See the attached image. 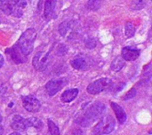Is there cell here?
Here are the masks:
<instances>
[{
	"mask_svg": "<svg viewBox=\"0 0 152 135\" xmlns=\"http://www.w3.org/2000/svg\"><path fill=\"white\" fill-rule=\"evenodd\" d=\"M104 111H105L104 104L101 102H95L86 110L85 115H82L76 119V123L84 127L88 126L95 119L101 117L104 113Z\"/></svg>",
	"mask_w": 152,
	"mask_h": 135,
	"instance_id": "6da1fadb",
	"label": "cell"
},
{
	"mask_svg": "<svg viewBox=\"0 0 152 135\" xmlns=\"http://www.w3.org/2000/svg\"><path fill=\"white\" fill-rule=\"evenodd\" d=\"M36 37H37V32L32 28L26 29L21 34L16 45L20 52L23 55L27 56L31 53L34 48V43H35Z\"/></svg>",
	"mask_w": 152,
	"mask_h": 135,
	"instance_id": "7a4b0ae2",
	"label": "cell"
},
{
	"mask_svg": "<svg viewBox=\"0 0 152 135\" xmlns=\"http://www.w3.org/2000/svg\"><path fill=\"white\" fill-rule=\"evenodd\" d=\"M27 4L26 1H0V9L6 15L20 17L23 9Z\"/></svg>",
	"mask_w": 152,
	"mask_h": 135,
	"instance_id": "3957f363",
	"label": "cell"
},
{
	"mask_svg": "<svg viewBox=\"0 0 152 135\" xmlns=\"http://www.w3.org/2000/svg\"><path fill=\"white\" fill-rule=\"evenodd\" d=\"M115 125V119L111 116H105L95 126L94 133L95 135L110 134L114 130Z\"/></svg>",
	"mask_w": 152,
	"mask_h": 135,
	"instance_id": "277c9868",
	"label": "cell"
},
{
	"mask_svg": "<svg viewBox=\"0 0 152 135\" xmlns=\"http://www.w3.org/2000/svg\"><path fill=\"white\" fill-rule=\"evenodd\" d=\"M112 82L110 79L109 78H101L98 79L94 82H93L92 84H90L87 88L86 91L88 93L95 95V94H99L100 93H102V91H105L107 89L110 88V86H111Z\"/></svg>",
	"mask_w": 152,
	"mask_h": 135,
	"instance_id": "5b68a950",
	"label": "cell"
},
{
	"mask_svg": "<svg viewBox=\"0 0 152 135\" xmlns=\"http://www.w3.org/2000/svg\"><path fill=\"white\" fill-rule=\"evenodd\" d=\"M48 62H49V53L45 52H39L36 53L32 61V64L34 68L39 71L44 70L47 67Z\"/></svg>",
	"mask_w": 152,
	"mask_h": 135,
	"instance_id": "8992f818",
	"label": "cell"
},
{
	"mask_svg": "<svg viewBox=\"0 0 152 135\" xmlns=\"http://www.w3.org/2000/svg\"><path fill=\"white\" fill-rule=\"evenodd\" d=\"M66 85V80L64 78L52 79L45 85V89L50 96H54L62 87Z\"/></svg>",
	"mask_w": 152,
	"mask_h": 135,
	"instance_id": "52a82bcc",
	"label": "cell"
},
{
	"mask_svg": "<svg viewBox=\"0 0 152 135\" xmlns=\"http://www.w3.org/2000/svg\"><path fill=\"white\" fill-rule=\"evenodd\" d=\"M22 104L24 109L28 112H37L41 108L40 101L30 95L22 97Z\"/></svg>",
	"mask_w": 152,
	"mask_h": 135,
	"instance_id": "ba28073f",
	"label": "cell"
},
{
	"mask_svg": "<svg viewBox=\"0 0 152 135\" xmlns=\"http://www.w3.org/2000/svg\"><path fill=\"white\" fill-rule=\"evenodd\" d=\"M11 126L13 130H15L18 133V132L26 131L28 127V125L27 119H24L22 117H20L19 115H15L12 118Z\"/></svg>",
	"mask_w": 152,
	"mask_h": 135,
	"instance_id": "9c48e42d",
	"label": "cell"
},
{
	"mask_svg": "<svg viewBox=\"0 0 152 135\" xmlns=\"http://www.w3.org/2000/svg\"><path fill=\"white\" fill-rule=\"evenodd\" d=\"M140 55V50L134 49V48H130V47H124L122 49V58L125 61H133L138 59Z\"/></svg>",
	"mask_w": 152,
	"mask_h": 135,
	"instance_id": "30bf717a",
	"label": "cell"
},
{
	"mask_svg": "<svg viewBox=\"0 0 152 135\" xmlns=\"http://www.w3.org/2000/svg\"><path fill=\"white\" fill-rule=\"evenodd\" d=\"M9 52H10V56L11 58L12 59V61L16 63V64H20V63H23L27 61L26 59V56L23 55L19 48L17 47V45H14L11 49H9Z\"/></svg>",
	"mask_w": 152,
	"mask_h": 135,
	"instance_id": "8fae6325",
	"label": "cell"
},
{
	"mask_svg": "<svg viewBox=\"0 0 152 135\" xmlns=\"http://www.w3.org/2000/svg\"><path fill=\"white\" fill-rule=\"evenodd\" d=\"M55 7H56V1H46L45 3V12L44 15L45 18L47 20L55 18Z\"/></svg>",
	"mask_w": 152,
	"mask_h": 135,
	"instance_id": "7c38bea8",
	"label": "cell"
},
{
	"mask_svg": "<svg viewBox=\"0 0 152 135\" xmlns=\"http://www.w3.org/2000/svg\"><path fill=\"white\" fill-rule=\"evenodd\" d=\"M110 105H111V108H112V109L114 110V112H115V114H116V117H117V118H118V121L121 125L125 124L126 121V118H127L126 111H125L118 104H117V103H115V102H111Z\"/></svg>",
	"mask_w": 152,
	"mask_h": 135,
	"instance_id": "4fadbf2b",
	"label": "cell"
},
{
	"mask_svg": "<svg viewBox=\"0 0 152 135\" xmlns=\"http://www.w3.org/2000/svg\"><path fill=\"white\" fill-rule=\"evenodd\" d=\"M77 94H78V89H77V88H75V89H69V90L65 91L61 94V99L65 103L71 102L72 101L75 100V98L77 96Z\"/></svg>",
	"mask_w": 152,
	"mask_h": 135,
	"instance_id": "5bb4252c",
	"label": "cell"
},
{
	"mask_svg": "<svg viewBox=\"0 0 152 135\" xmlns=\"http://www.w3.org/2000/svg\"><path fill=\"white\" fill-rule=\"evenodd\" d=\"M125 67V61L123 60V58L121 56H118L111 63V69L118 72V71H120L123 68Z\"/></svg>",
	"mask_w": 152,
	"mask_h": 135,
	"instance_id": "9a60e30c",
	"label": "cell"
},
{
	"mask_svg": "<svg viewBox=\"0 0 152 135\" xmlns=\"http://www.w3.org/2000/svg\"><path fill=\"white\" fill-rule=\"evenodd\" d=\"M27 122H28V127L31 126V127L36 128L37 130H41L42 127H43V123H42V121L39 118H37V117H29V118L27 119Z\"/></svg>",
	"mask_w": 152,
	"mask_h": 135,
	"instance_id": "2e32d148",
	"label": "cell"
},
{
	"mask_svg": "<svg viewBox=\"0 0 152 135\" xmlns=\"http://www.w3.org/2000/svg\"><path fill=\"white\" fill-rule=\"evenodd\" d=\"M86 62L83 58H76L73 61H71V66L75 69H84L86 68Z\"/></svg>",
	"mask_w": 152,
	"mask_h": 135,
	"instance_id": "e0dca14e",
	"label": "cell"
},
{
	"mask_svg": "<svg viewBox=\"0 0 152 135\" xmlns=\"http://www.w3.org/2000/svg\"><path fill=\"white\" fill-rule=\"evenodd\" d=\"M125 32H126V36L127 37H132L134 36V33H135V28L134 25L132 22H126V28H125Z\"/></svg>",
	"mask_w": 152,
	"mask_h": 135,
	"instance_id": "ac0fdd59",
	"label": "cell"
},
{
	"mask_svg": "<svg viewBox=\"0 0 152 135\" xmlns=\"http://www.w3.org/2000/svg\"><path fill=\"white\" fill-rule=\"evenodd\" d=\"M47 124H48V129L51 135H60V130L53 121H52L51 119H48Z\"/></svg>",
	"mask_w": 152,
	"mask_h": 135,
	"instance_id": "d6986e66",
	"label": "cell"
},
{
	"mask_svg": "<svg viewBox=\"0 0 152 135\" xmlns=\"http://www.w3.org/2000/svg\"><path fill=\"white\" fill-rule=\"evenodd\" d=\"M146 4L145 1H133L132 2V8L134 10H140L143 8Z\"/></svg>",
	"mask_w": 152,
	"mask_h": 135,
	"instance_id": "ffe728a7",
	"label": "cell"
},
{
	"mask_svg": "<svg viewBox=\"0 0 152 135\" xmlns=\"http://www.w3.org/2000/svg\"><path fill=\"white\" fill-rule=\"evenodd\" d=\"M101 1H89L87 3V7L91 10H97L101 6Z\"/></svg>",
	"mask_w": 152,
	"mask_h": 135,
	"instance_id": "44dd1931",
	"label": "cell"
},
{
	"mask_svg": "<svg viewBox=\"0 0 152 135\" xmlns=\"http://www.w3.org/2000/svg\"><path fill=\"white\" fill-rule=\"evenodd\" d=\"M137 92H136V89L135 88H132L126 94V96L124 97V100L126 101V100H129V99H133L135 95H136Z\"/></svg>",
	"mask_w": 152,
	"mask_h": 135,
	"instance_id": "7402d4cb",
	"label": "cell"
},
{
	"mask_svg": "<svg viewBox=\"0 0 152 135\" xmlns=\"http://www.w3.org/2000/svg\"><path fill=\"white\" fill-rule=\"evenodd\" d=\"M4 57L0 54V69L3 67V65H4Z\"/></svg>",
	"mask_w": 152,
	"mask_h": 135,
	"instance_id": "603a6c76",
	"label": "cell"
},
{
	"mask_svg": "<svg viewBox=\"0 0 152 135\" xmlns=\"http://www.w3.org/2000/svg\"><path fill=\"white\" fill-rule=\"evenodd\" d=\"M3 132H4V128H3V126L0 125V135L3 134Z\"/></svg>",
	"mask_w": 152,
	"mask_h": 135,
	"instance_id": "cb8c5ba5",
	"label": "cell"
},
{
	"mask_svg": "<svg viewBox=\"0 0 152 135\" xmlns=\"http://www.w3.org/2000/svg\"><path fill=\"white\" fill-rule=\"evenodd\" d=\"M9 135H20V134L19 133H17V132H16V133H12V134H9Z\"/></svg>",
	"mask_w": 152,
	"mask_h": 135,
	"instance_id": "d4e9b609",
	"label": "cell"
},
{
	"mask_svg": "<svg viewBox=\"0 0 152 135\" xmlns=\"http://www.w3.org/2000/svg\"><path fill=\"white\" fill-rule=\"evenodd\" d=\"M1 121H2V116L0 115V123H1Z\"/></svg>",
	"mask_w": 152,
	"mask_h": 135,
	"instance_id": "484cf974",
	"label": "cell"
}]
</instances>
